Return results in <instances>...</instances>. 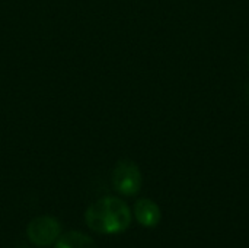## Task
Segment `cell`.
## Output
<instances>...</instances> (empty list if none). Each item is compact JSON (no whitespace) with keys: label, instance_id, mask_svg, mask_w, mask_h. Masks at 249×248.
<instances>
[{"label":"cell","instance_id":"4","mask_svg":"<svg viewBox=\"0 0 249 248\" xmlns=\"http://www.w3.org/2000/svg\"><path fill=\"white\" fill-rule=\"evenodd\" d=\"M134 216L137 222L146 228H153L160 222V209L150 199H140L134 205Z\"/></svg>","mask_w":249,"mask_h":248},{"label":"cell","instance_id":"8","mask_svg":"<svg viewBox=\"0 0 249 248\" xmlns=\"http://www.w3.org/2000/svg\"><path fill=\"white\" fill-rule=\"evenodd\" d=\"M248 91H249V88H248Z\"/></svg>","mask_w":249,"mask_h":248},{"label":"cell","instance_id":"6","mask_svg":"<svg viewBox=\"0 0 249 248\" xmlns=\"http://www.w3.org/2000/svg\"><path fill=\"white\" fill-rule=\"evenodd\" d=\"M22 248H26V247H22Z\"/></svg>","mask_w":249,"mask_h":248},{"label":"cell","instance_id":"7","mask_svg":"<svg viewBox=\"0 0 249 248\" xmlns=\"http://www.w3.org/2000/svg\"><path fill=\"white\" fill-rule=\"evenodd\" d=\"M248 61H249V57H248Z\"/></svg>","mask_w":249,"mask_h":248},{"label":"cell","instance_id":"1","mask_svg":"<svg viewBox=\"0 0 249 248\" xmlns=\"http://www.w3.org/2000/svg\"><path fill=\"white\" fill-rule=\"evenodd\" d=\"M86 225L98 234H120L131 224V212L125 202L117 197H104L92 203L85 213Z\"/></svg>","mask_w":249,"mask_h":248},{"label":"cell","instance_id":"5","mask_svg":"<svg viewBox=\"0 0 249 248\" xmlns=\"http://www.w3.org/2000/svg\"><path fill=\"white\" fill-rule=\"evenodd\" d=\"M54 248H99L96 243L88 237L86 234L77 232V231H70L58 238L55 241Z\"/></svg>","mask_w":249,"mask_h":248},{"label":"cell","instance_id":"3","mask_svg":"<svg viewBox=\"0 0 249 248\" xmlns=\"http://www.w3.org/2000/svg\"><path fill=\"white\" fill-rule=\"evenodd\" d=\"M26 234L32 244L38 247H48L58 240L61 225L53 216H38L29 222Z\"/></svg>","mask_w":249,"mask_h":248},{"label":"cell","instance_id":"2","mask_svg":"<svg viewBox=\"0 0 249 248\" xmlns=\"http://www.w3.org/2000/svg\"><path fill=\"white\" fill-rule=\"evenodd\" d=\"M142 172L136 162L120 161L112 171V186L123 196H136L142 189Z\"/></svg>","mask_w":249,"mask_h":248}]
</instances>
